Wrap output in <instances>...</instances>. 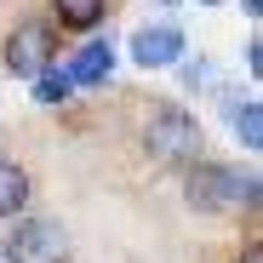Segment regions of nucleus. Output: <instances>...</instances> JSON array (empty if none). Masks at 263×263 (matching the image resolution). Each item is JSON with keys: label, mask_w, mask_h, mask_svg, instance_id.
<instances>
[{"label": "nucleus", "mask_w": 263, "mask_h": 263, "mask_svg": "<svg viewBox=\"0 0 263 263\" xmlns=\"http://www.w3.org/2000/svg\"><path fill=\"white\" fill-rule=\"evenodd\" d=\"M206 69H212V63H206V58H195V63H189V69H183V86H206V80H212V74H206Z\"/></svg>", "instance_id": "nucleus-11"}, {"label": "nucleus", "mask_w": 263, "mask_h": 263, "mask_svg": "<svg viewBox=\"0 0 263 263\" xmlns=\"http://www.w3.org/2000/svg\"><path fill=\"white\" fill-rule=\"evenodd\" d=\"M0 252H6V263H63L69 257V235L52 217H23Z\"/></svg>", "instance_id": "nucleus-3"}, {"label": "nucleus", "mask_w": 263, "mask_h": 263, "mask_svg": "<svg viewBox=\"0 0 263 263\" xmlns=\"http://www.w3.org/2000/svg\"><path fill=\"white\" fill-rule=\"evenodd\" d=\"M257 12H263V0H246V17H257Z\"/></svg>", "instance_id": "nucleus-13"}, {"label": "nucleus", "mask_w": 263, "mask_h": 263, "mask_svg": "<svg viewBox=\"0 0 263 263\" xmlns=\"http://www.w3.org/2000/svg\"><path fill=\"white\" fill-rule=\"evenodd\" d=\"M229 132L257 155L263 149V109H257V98H246V103H229Z\"/></svg>", "instance_id": "nucleus-7"}, {"label": "nucleus", "mask_w": 263, "mask_h": 263, "mask_svg": "<svg viewBox=\"0 0 263 263\" xmlns=\"http://www.w3.org/2000/svg\"><path fill=\"white\" fill-rule=\"evenodd\" d=\"M29 86H34V103H63V98L74 92V80H69L63 69H58V74H52V69H40Z\"/></svg>", "instance_id": "nucleus-10"}, {"label": "nucleus", "mask_w": 263, "mask_h": 263, "mask_svg": "<svg viewBox=\"0 0 263 263\" xmlns=\"http://www.w3.org/2000/svg\"><path fill=\"white\" fill-rule=\"evenodd\" d=\"M200 6H223V0H200Z\"/></svg>", "instance_id": "nucleus-15"}, {"label": "nucleus", "mask_w": 263, "mask_h": 263, "mask_svg": "<svg viewBox=\"0 0 263 263\" xmlns=\"http://www.w3.org/2000/svg\"><path fill=\"white\" fill-rule=\"evenodd\" d=\"M58 23H69V29H98V23H103V0H58Z\"/></svg>", "instance_id": "nucleus-9"}, {"label": "nucleus", "mask_w": 263, "mask_h": 263, "mask_svg": "<svg viewBox=\"0 0 263 263\" xmlns=\"http://www.w3.org/2000/svg\"><path fill=\"white\" fill-rule=\"evenodd\" d=\"M52 58H58V29H52V23L29 17V23L12 29V40H6V69H12L17 80H34L40 69H52Z\"/></svg>", "instance_id": "nucleus-2"}, {"label": "nucleus", "mask_w": 263, "mask_h": 263, "mask_svg": "<svg viewBox=\"0 0 263 263\" xmlns=\"http://www.w3.org/2000/svg\"><path fill=\"white\" fill-rule=\"evenodd\" d=\"M240 263H263V257H257V252H246V257H240Z\"/></svg>", "instance_id": "nucleus-14"}, {"label": "nucleus", "mask_w": 263, "mask_h": 263, "mask_svg": "<svg viewBox=\"0 0 263 263\" xmlns=\"http://www.w3.org/2000/svg\"><path fill=\"white\" fill-rule=\"evenodd\" d=\"M74 86H103L109 74H115V46L109 40H86V46L69 58V69H63Z\"/></svg>", "instance_id": "nucleus-6"}, {"label": "nucleus", "mask_w": 263, "mask_h": 263, "mask_svg": "<svg viewBox=\"0 0 263 263\" xmlns=\"http://www.w3.org/2000/svg\"><path fill=\"white\" fill-rule=\"evenodd\" d=\"M178 58H183V29L178 23H149V29L132 34V63L138 69H166Z\"/></svg>", "instance_id": "nucleus-5"}, {"label": "nucleus", "mask_w": 263, "mask_h": 263, "mask_svg": "<svg viewBox=\"0 0 263 263\" xmlns=\"http://www.w3.org/2000/svg\"><path fill=\"white\" fill-rule=\"evenodd\" d=\"M246 74H263V46H257V40L246 46Z\"/></svg>", "instance_id": "nucleus-12"}, {"label": "nucleus", "mask_w": 263, "mask_h": 263, "mask_svg": "<svg viewBox=\"0 0 263 263\" xmlns=\"http://www.w3.org/2000/svg\"><path fill=\"white\" fill-rule=\"evenodd\" d=\"M23 206H29V172L0 160V217H17Z\"/></svg>", "instance_id": "nucleus-8"}, {"label": "nucleus", "mask_w": 263, "mask_h": 263, "mask_svg": "<svg viewBox=\"0 0 263 263\" xmlns=\"http://www.w3.org/2000/svg\"><path fill=\"white\" fill-rule=\"evenodd\" d=\"M183 195H189L195 212H229V206H240V178L217 160H189Z\"/></svg>", "instance_id": "nucleus-4"}, {"label": "nucleus", "mask_w": 263, "mask_h": 263, "mask_svg": "<svg viewBox=\"0 0 263 263\" xmlns=\"http://www.w3.org/2000/svg\"><path fill=\"white\" fill-rule=\"evenodd\" d=\"M143 143L160 166H189L200 155V120L183 115L178 103H155L149 109V126H143Z\"/></svg>", "instance_id": "nucleus-1"}]
</instances>
